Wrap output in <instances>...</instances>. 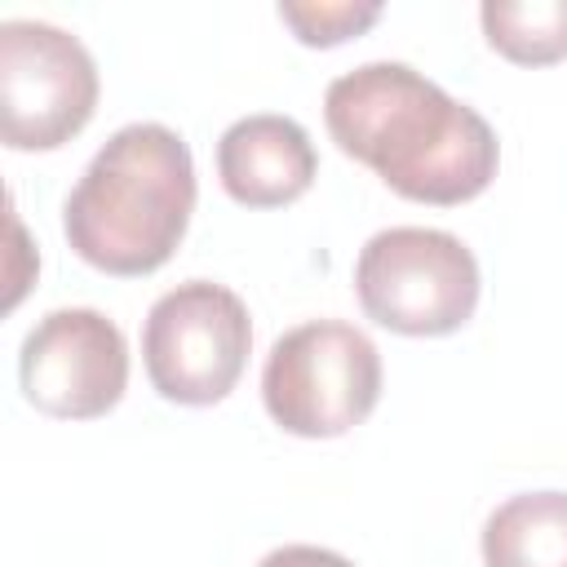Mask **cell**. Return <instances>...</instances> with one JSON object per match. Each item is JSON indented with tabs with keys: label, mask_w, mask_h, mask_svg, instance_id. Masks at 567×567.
<instances>
[{
	"label": "cell",
	"mask_w": 567,
	"mask_h": 567,
	"mask_svg": "<svg viewBox=\"0 0 567 567\" xmlns=\"http://www.w3.org/2000/svg\"><path fill=\"white\" fill-rule=\"evenodd\" d=\"M332 142L394 195L452 208L478 199L501 164L492 124L408 62H363L323 93Z\"/></svg>",
	"instance_id": "cell-1"
},
{
	"label": "cell",
	"mask_w": 567,
	"mask_h": 567,
	"mask_svg": "<svg viewBox=\"0 0 567 567\" xmlns=\"http://www.w3.org/2000/svg\"><path fill=\"white\" fill-rule=\"evenodd\" d=\"M195 159L182 133L155 120L115 128L62 204V235L102 275L159 270L195 213Z\"/></svg>",
	"instance_id": "cell-2"
},
{
	"label": "cell",
	"mask_w": 567,
	"mask_h": 567,
	"mask_svg": "<svg viewBox=\"0 0 567 567\" xmlns=\"http://www.w3.org/2000/svg\"><path fill=\"white\" fill-rule=\"evenodd\" d=\"M381 350L346 319H306L275 337L261 368L270 421L297 439H341L381 399Z\"/></svg>",
	"instance_id": "cell-3"
},
{
	"label": "cell",
	"mask_w": 567,
	"mask_h": 567,
	"mask_svg": "<svg viewBox=\"0 0 567 567\" xmlns=\"http://www.w3.org/2000/svg\"><path fill=\"white\" fill-rule=\"evenodd\" d=\"M478 257L452 230L390 226L377 230L354 261V297L363 315L399 337H447L478 310Z\"/></svg>",
	"instance_id": "cell-4"
},
{
	"label": "cell",
	"mask_w": 567,
	"mask_h": 567,
	"mask_svg": "<svg viewBox=\"0 0 567 567\" xmlns=\"http://www.w3.org/2000/svg\"><path fill=\"white\" fill-rule=\"evenodd\" d=\"M252 319L239 292L213 279L168 288L142 323V363L159 399L182 408L221 403L248 363Z\"/></svg>",
	"instance_id": "cell-5"
},
{
	"label": "cell",
	"mask_w": 567,
	"mask_h": 567,
	"mask_svg": "<svg viewBox=\"0 0 567 567\" xmlns=\"http://www.w3.org/2000/svg\"><path fill=\"white\" fill-rule=\"evenodd\" d=\"M97 62L80 35L9 18L0 22V137L9 151H58L97 111Z\"/></svg>",
	"instance_id": "cell-6"
},
{
	"label": "cell",
	"mask_w": 567,
	"mask_h": 567,
	"mask_svg": "<svg viewBox=\"0 0 567 567\" xmlns=\"http://www.w3.org/2000/svg\"><path fill=\"white\" fill-rule=\"evenodd\" d=\"M18 381L35 412L58 421H97L128 390V341L93 306L49 310L18 350Z\"/></svg>",
	"instance_id": "cell-7"
},
{
	"label": "cell",
	"mask_w": 567,
	"mask_h": 567,
	"mask_svg": "<svg viewBox=\"0 0 567 567\" xmlns=\"http://www.w3.org/2000/svg\"><path fill=\"white\" fill-rule=\"evenodd\" d=\"M319 155L292 115L257 111L235 120L217 142L221 190L244 208H284L310 190Z\"/></svg>",
	"instance_id": "cell-8"
},
{
	"label": "cell",
	"mask_w": 567,
	"mask_h": 567,
	"mask_svg": "<svg viewBox=\"0 0 567 567\" xmlns=\"http://www.w3.org/2000/svg\"><path fill=\"white\" fill-rule=\"evenodd\" d=\"M487 567H567V492H518L483 523Z\"/></svg>",
	"instance_id": "cell-9"
},
{
	"label": "cell",
	"mask_w": 567,
	"mask_h": 567,
	"mask_svg": "<svg viewBox=\"0 0 567 567\" xmlns=\"http://www.w3.org/2000/svg\"><path fill=\"white\" fill-rule=\"evenodd\" d=\"M478 22L487 44L518 66L567 58V0H487Z\"/></svg>",
	"instance_id": "cell-10"
},
{
	"label": "cell",
	"mask_w": 567,
	"mask_h": 567,
	"mask_svg": "<svg viewBox=\"0 0 567 567\" xmlns=\"http://www.w3.org/2000/svg\"><path fill=\"white\" fill-rule=\"evenodd\" d=\"M381 18V4H354V0H315V4H279V22L292 27V35L310 49H332L354 35H363Z\"/></svg>",
	"instance_id": "cell-11"
},
{
	"label": "cell",
	"mask_w": 567,
	"mask_h": 567,
	"mask_svg": "<svg viewBox=\"0 0 567 567\" xmlns=\"http://www.w3.org/2000/svg\"><path fill=\"white\" fill-rule=\"evenodd\" d=\"M257 567H354V563L337 549H323V545H279Z\"/></svg>",
	"instance_id": "cell-12"
}]
</instances>
